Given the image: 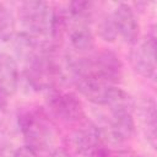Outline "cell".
I'll use <instances>...</instances> for the list:
<instances>
[{"instance_id": "cell-1", "label": "cell", "mask_w": 157, "mask_h": 157, "mask_svg": "<svg viewBox=\"0 0 157 157\" xmlns=\"http://www.w3.org/2000/svg\"><path fill=\"white\" fill-rule=\"evenodd\" d=\"M18 17L25 33L43 44L55 45V10L44 1L29 0L20 5Z\"/></svg>"}, {"instance_id": "cell-2", "label": "cell", "mask_w": 157, "mask_h": 157, "mask_svg": "<svg viewBox=\"0 0 157 157\" xmlns=\"http://www.w3.org/2000/svg\"><path fill=\"white\" fill-rule=\"evenodd\" d=\"M18 126L26 145L37 152L48 150L54 142V128L40 109H26L18 115Z\"/></svg>"}, {"instance_id": "cell-3", "label": "cell", "mask_w": 157, "mask_h": 157, "mask_svg": "<svg viewBox=\"0 0 157 157\" xmlns=\"http://www.w3.org/2000/svg\"><path fill=\"white\" fill-rule=\"evenodd\" d=\"M156 33L151 31L142 40L132 44L130 50V64L135 72L145 78L155 80L156 77Z\"/></svg>"}, {"instance_id": "cell-4", "label": "cell", "mask_w": 157, "mask_h": 157, "mask_svg": "<svg viewBox=\"0 0 157 157\" xmlns=\"http://www.w3.org/2000/svg\"><path fill=\"white\" fill-rule=\"evenodd\" d=\"M47 93V104L54 115L69 123L78 121L80 118H82V104L74 93H64L56 88L49 90Z\"/></svg>"}, {"instance_id": "cell-5", "label": "cell", "mask_w": 157, "mask_h": 157, "mask_svg": "<svg viewBox=\"0 0 157 157\" xmlns=\"http://www.w3.org/2000/svg\"><path fill=\"white\" fill-rule=\"evenodd\" d=\"M90 71L115 86L123 76V64L118 54L109 49H103L92 56H88Z\"/></svg>"}, {"instance_id": "cell-6", "label": "cell", "mask_w": 157, "mask_h": 157, "mask_svg": "<svg viewBox=\"0 0 157 157\" xmlns=\"http://www.w3.org/2000/svg\"><path fill=\"white\" fill-rule=\"evenodd\" d=\"M99 132L102 141L113 145H120L129 141L135 134V120L132 113L112 115L108 124L99 128Z\"/></svg>"}, {"instance_id": "cell-7", "label": "cell", "mask_w": 157, "mask_h": 157, "mask_svg": "<svg viewBox=\"0 0 157 157\" xmlns=\"http://www.w3.org/2000/svg\"><path fill=\"white\" fill-rule=\"evenodd\" d=\"M112 17L118 36H120L125 43L135 44L139 40L140 25L134 9L129 4L121 2L114 9Z\"/></svg>"}, {"instance_id": "cell-8", "label": "cell", "mask_w": 157, "mask_h": 157, "mask_svg": "<svg viewBox=\"0 0 157 157\" xmlns=\"http://www.w3.org/2000/svg\"><path fill=\"white\" fill-rule=\"evenodd\" d=\"M99 128L90 121H85L72 134V146L80 157H96L97 150L101 147Z\"/></svg>"}, {"instance_id": "cell-9", "label": "cell", "mask_w": 157, "mask_h": 157, "mask_svg": "<svg viewBox=\"0 0 157 157\" xmlns=\"http://www.w3.org/2000/svg\"><path fill=\"white\" fill-rule=\"evenodd\" d=\"M65 32L67 33L71 47L76 52L87 53L94 48V37L91 29V21L72 20L65 13Z\"/></svg>"}, {"instance_id": "cell-10", "label": "cell", "mask_w": 157, "mask_h": 157, "mask_svg": "<svg viewBox=\"0 0 157 157\" xmlns=\"http://www.w3.org/2000/svg\"><path fill=\"white\" fill-rule=\"evenodd\" d=\"M72 83L86 99L99 105H104L107 93L112 87V85L91 71L77 76Z\"/></svg>"}, {"instance_id": "cell-11", "label": "cell", "mask_w": 157, "mask_h": 157, "mask_svg": "<svg viewBox=\"0 0 157 157\" xmlns=\"http://www.w3.org/2000/svg\"><path fill=\"white\" fill-rule=\"evenodd\" d=\"M18 81L20 71L17 61L11 55L0 53V90L10 97L17 91Z\"/></svg>"}, {"instance_id": "cell-12", "label": "cell", "mask_w": 157, "mask_h": 157, "mask_svg": "<svg viewBox=\"0 0 157 157\" xmlns=\"http://www.w3.org/2000/svg\"><path fill=\"white\" fill-rule=\"evenodd\" d=\"M104 105L108 107L112 115L132 113L135 109V101L130 93L118 86H112L107 93Z\"/></svg>"}, {"instance_id": "cell-13", "label": "cell", "mask_w": 157, "mask_h": 157, "mask_svg": "<svg viewBox=\"0 0 157 157\" xmlns=\"http://www.w3.org/2000/svg\"><path fill=\"white\" fill-rule=\"evenodd\" d=\"M141 118L145 125L146 130V139L150 142V145L156 148V141H157V112H156V103L153 98H147L141 104Z\"/></svg>"}, {"instance_id": "cell-14", "label": "cell", "mask_w": 157, "mask_h": 157, "mask_svg": "<svg viewBox=\"0 0 157 157\" xmlns=\"http://www.w3.org/2000/svg\"><path fill=\"white\" fill-rule=\"evenodd\" d=\"M15 36V20L11 12L0 4V40L12 39Z\"/></svg>"}, {"instance_id": "cell-15", "label": "cell", "mask_w": 157, "mask_h": 157, "mask_svg": "<svg viewBox=\"0 0 157 157\" xmlns=\"http://www.w3.org/2000/svg\"><path fill=\"white\" fill-rule=\"evenodd\" d=\"M98 34L105 42H114L118 37V32L112 15H104L98 22Z\"/></svg>"}, {"instance_id": "cell-16", "label": "cell", "mask_w": 157, "mask_h": 157, "mask_svg": "<svg viewBox=\"0 0 157 157\" xmlns=\"http://www.w3.org/2000/svg\"><path fill=\"white\" fill-rule=\"evenodd\" d=\"M15 157H38V152L28 145H23L15 151Z\"/></svg>"}, {"instance_id": "cell-17", "label": "cell", "mask_w": 157, "mask_h": 157, "mask_svg": "<svg viewBox=\"0 0 157 157\" xmlns=\"http://www.w3.org/2000/svg\"><path fill=\"white\" fill-rule=\"evenodd\" d=\"M15 151L16 148H13L11 145L4 144L0 146V157H15Z\"/></svg>"}, {"instance_id": "cell-18", "label": "cell", "mask_w": 157, "mask_h": 157, "mask_svg": "<svg viewBox=\"0 0 157 157\" xmlns=\"http://www.w3.org/2000/svg\"><path fill=\"white\" fill-rule=\"evenodd\" d=\"M49 157H71V156H70V153H69L65 148H63V147H56V148H54V150L50 151Z\"/></svg>"}, {"instance_id": "cell-19", "label": "cell", "mask_w": 157, "mask_h": 157, "mask_svg": "<svg viewBox=\"0 0 157 157\" xmlns=\"http://www.w3.org/2000/svg\"><path fill=\"white\" fill-rule=\"evenodd\" d=\"M109 157H140V156H137L136 153L130 152V151H119L114 155H109Z\"/></svg>"}, {"instance_id": "cell-20", "label": "cell", "mask_w": 157, "mask_h": 157, "mask_svg": "<svg viewBox=\"0 0 157 157\" xmlns=\"http://www.w3.org/2000/svg\"><path fill=\"white\" fill-rule=\"evenodd\" d=\"M5 110H6V109H4V108L0 107V129H1L2 123H4V114H5Z\"/></svg>"}]
</instances>
